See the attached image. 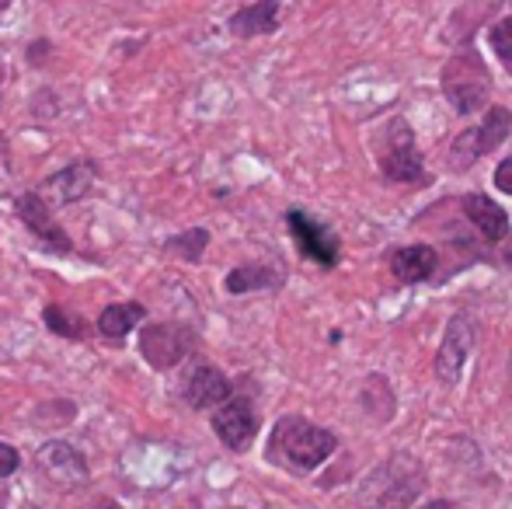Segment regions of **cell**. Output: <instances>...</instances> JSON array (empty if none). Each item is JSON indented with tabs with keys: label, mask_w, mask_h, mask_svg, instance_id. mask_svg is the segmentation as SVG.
Here are the masks:
<instances>
[{
	"label": "cell",
	"mask_w": 512,
	"mask_h": 509,
	"mask_svg": "<svg viewBox=\"0 0 512 509\" xmlns=\"http://www.w3.org/2000/svg\"><path fill=\"white\" fill-rule=\"evenodd\" d=\"M338 440L335 433L314 426V422L300 419V415H286V419L276 422L269 440V457L283 468L297 471V475H307V471L321 468L331 454H335Z\"/></svg>",
	"instance_id": "cell-1"
},
{
	"label": "cell",
	"mask_w": 512,
	"mask_h": 509,
	"mask_svg": "<svg viewBox=\"0 0 512 509\" xmlns=\"http://www.w3.org/2000/svg\"><path fill=\"white\" fill-rule=\"evenodd\" d=\"M425 489V471L411 454H394L366 475L359 503L366 509H408Z\"/></svg>",
	"instance_id": "cell-2"
},
{
	"label": "cell",
	"mask_w": 512,
	"mask_h": 509,
	"mask_svg": "<svg viewBox=\"0 0 512 509\" xmlns=\"http://www.w3.org/2000/svg\"><path fill=\"white\" fill-rule=\"evenodd\" d=\"M488 91H492V74H488L485 60L474 49L457 53L443 67V95L450 98V105L460 116H471V112L485 109Z\"/></svg>",
	"instance_id": "cell-3"
},
{
	"label": "cell",
	"mask_w": 512,
	"mask_h": 509,
	"mask_svg": "<svg viewBox=\"0 0 512 509\" xmlns=\"http://www.w3.org/2000/svg\"><path fill=\"white\" fill-rule=\"evenodd\" d=\"M196 349V332L189 325H171V321H157L140 332V356L154 370H171Z\"/></svg>",
	"instance_id": "cell-4"
},
{
	"label": "cell",
	"mask_w": 512,
	"mask_h": 509,
	"mask_svg": "<svg viewBox=\"0 0 512 509\" xmlns=\"http://www.w3.org/2000/svg\"><path fill=\"white\" fill-rule=\"evenodd\" d=\"M474 349V318L471 314H453L450 325H446V335L439 342L436 353V377L443 384H457L460 374H464V363L471 360Z\"/></svg>",
	"instance_id": "cell-5"
},
{
	"label": "cell",
	"mask_w": 512,
	"mask_h": 509,
	"mask_svg": "<svg viewBox=\"0 0 512 509\" xmlns=\"http://www.w3.org/2000/svg\"><path fill=\"white\" fill-rule=\"evenodd\" d=\"M14 206H18L21 224L32 231V238L42 241L46 252H60V255L74 252V241H70V234L53 220V210H49V203L42 199V192H25Z\"/></svg>",
	"instance_id": "cell-6"
},
{
	"label": "cell",
	"mask_w": 512,
	"mask_h": 509,
	"mask_svg": "<svg viewBox=\"0 0 512 509\" xmlns=\"http://www.w3.org/2000/svg\"><path fill=\"white\" fill-rule=\"evenodd\" d=\"M380 168L391 182H418L422 178V154H418L415 136L401 119L387 126V150L380 157Z\"/></svg>",
	"instance_id": "cell-7"
},
{
	"label": "cell",
	"mask_w": 512,
	"mask_h": 509,
	"mask_svg": "<svg viewBox=\"0 0 512 509\" xmlns=\"http://www.w3.org/2000/svg\"><path fill=\"white\" fill-rule=\"evenodd\" d=\"M213 433L230 450H248L258 433V415L248 398H227L213 412Z\"/></svg>",
	"instance_id": "cell-8"
},
{
	"label": "cell",
	"mask_w": 512,
	"mask_h": 509,
	"mask_svg": "<svg viewBox=\"0 0 512 509\" xmlns=\"http://www.w3.org/2000/svg\"><path fill=\"white\" fill-rule=\"evenodd\" d=\"M286 224H290V234L297 238V248L307 258H314V262L324 265V269H331V265L338 262V238L321 224V220L293 210L290 217H286Z\"/></svg>",
	"instance_id": "cell-9"
},
{
	"label": "cell",
	"mask_w": 512,
	"mask_h": 509,
	"mask_svg": "<svg viewBox=\"0 0 512 509\" xmlns=\"http://www.w3.org/2000/svg\"><path fill=\"white\" fill-rule=\"evenodd\" d=\"M35 461H39V468L46 471L49 482L63 485V489H77V485L88 482V461H84L70 443H60V440L46 443Z\"/></svg>",
	"instance_id": "cell-10"
},
{
	"label": "cell",
	"mask_w": 512,
	"mask_h": 509,
	"mask_svg": "<svg viewBox=\"0 0 512 509\" xmlns=\"http://www.w3.org/2000/svg\"><path fill=\"white\" fill-rule=\"evenodd\" d=\"M95 178H98V168L91 161H74L67 168H60L56 175H49L42 182V189L53 192V199L60 206H70V203H81L91 189H95Z\"/></svg>",
	"instance_id": "cell-11"
},
{
	"label": "cell",
	"mask_w": 512,
	"mask_h": 509,
	"mask_svg": "<svg viewBox=\"0 0 512 509\" xmlns=\"http://www.w3.org/2000/svg\"><path fill=\"white\" fill-rule=\"evenodd\" d=\"M230 398V381L209 363H199L189 377H185V401L192 408H220Z\"/></svg>",
	"instance_id": "cell-12"
},
{
	"label": "cell",
	"mask_w": 512,
	"mask_h": 509,
	"mask_svg": "<svg viewBox=\"0 0 512 509\" xmlns=\"http://www.w3.org/2000/svg\"><path fill=\"white\" fill-rule=\"evenodd\" d=\"M464 213L471 217V224L478 227L481 234H485L488 241H502L509 234V217L506 210H502L499 203H492V196H481V192H474V196L464 199Z\"/></svg>",
	"instance_id": "cell-13"
},
{
	"label": "cell",
	"mask_w": 512,
	"mask_h": 509,
	"mask_svg": "<svg viewBox=\"0 0 512 509\" xmlns=\"http://www.w3.org/2000/svg\"><path fill=\"white\" fill-rule=\"evenodd\" d=\"M279 25V0H258V4L244 7L230 18V32L237 39H255V35H269Z\"/></svg>",
	"instance_id": "cell-14"
},
{
	"label": "cell",
	"mask_w": 512,
	"mask_h": 509,
	"mask_svg": "<svg viewBox=\"0 0 512 509\" xmlns=\"http://www.w3.org/2000/svg\"><path fill=\"white\" fill-rule=\"evenodd\" d=\"M391 269L401 283H422L436 272V252L429 245H408L391 255Z\"/></svg>",
	"instance_id": "cell-15"
},
{
	"label": "cell",
	"mask_w": 512,
	"mask_h": 509,
	"mask_svg": "<svg viewBox=\"0 0 512 509\" xmlns=\"http://www.w3.org/2000/svg\"><path fill=\"white\" fill-rule=\"evenodd\" d=\"M143 318H147L143 304H133V300H126V304H108L102 311V318H98V332L112 342H122Z\"/></svg>",
	"instance_id": "cell-16"
},
{
	"label": "cell",
	"mask_w": 512,
	"mask_h": 509,
	"mask_svg": "<svg viewBox=\"0 0 512 509\" xmlns=\"http://www.w3.org/2000/svg\"><path fill=\"white\" fill-rule=\"evenodd\" d=\"M467 133H471V143H474V150H478V157L481 154H492V150L502 147V143H506V136L512 133L509 109H499V105H492V109H488V116H485V123L467 129Z\"/></svg>",
	"instance_id": "cell-17"
},
{
	"label": "cell",
	"mask_w": 512,
	"mask_h": 509,
	"mask_svg": "<svg viewBox=\"0 0 512 509\" xmlns=\"http://www.w3.org/2000/svg\"><path fill=\"white\" fill-rule=\"evenodd\" d=\"M223 286H227V293L241 297V293L251 290H272V286H279V276L272 269H265V265H241V269H234L223 279Z\"/></svg>",
	"instance_id": "cell-18"
},
{
	"label": "cell",
	"mask_w": 512,
	"mask_h": 509,
	"mask_svg": "<svg viewBox=\"0 0 512 509\" xmlns=\"http://www.w3.org/2000/svg\"><path fill=\"white\" fill-rule=\"evenodd\" d=\"M42 321H46L49 332L60 335V339H84V335H88V321H84L81 314L70 311V307H63V304H46Z\"/></svg>",
	"instance_id": "cell-19"
},
{
	"label": "cell",
	"mask_w": 512,
	"mask_h": 509,
	"mask_svg": "<svg viewBox=\"0 0 512 509\" xmlns=\"http://www.w3.org/2000/svg\"><path fill=\"white\" fill-rule=\"evenodd\" d=\"M206 245H209V231H206V227H192V231L175 234V238L168 241V252L178 255V258H185V262H199L203 252H206Z\"/></svg>",
	"instance_id": "cell-20"
},
{
	"label": "cell",
	"mask_w": 512,
	"mask_h": 509,
	"mask_svg": "<svg viewBox=\"0 0 512 509\" xmlns=\"http://www.w3.org/2000/svg\"><path fill=\"white\" fill-rule=\"evenodd\" d=\"M492 49L502 60H512V18L499 21V25L492 28Z\"/></svg>",
	"instance_id": "cell-21"
},
{
	"label": "cell",
	"mask_w": 512,
	"mask_h": 509,
	"mask_svg": "<svg viewBox=\"0 0 512 509\" xmlns=\"http://www.w3.org/2000/svg\"><path fill=\"white\" fill-rule=\"evenodd\" d=\"M21 464V454L11 447V443H0V478H11Z\"/></svg>",
	"instance_id": "cell-22"
},
{
	"label": "cell",
	"mask_w": 512,
	"mask_h": 509,
	"mask_svg": "<svg viewBox=\"0 0 512 509\" xmlns=\"http://www.w3.org/2000/svg\"><path fill=\"white\" fill-rule=\"evenodd\" d=\"M495 185H499V192H509L512 196V157H506V161L495 168Z\"/></svg>",
	"instance_id": "cell-23"
},
{
	"label": "cell",
	"mask_w": 512,
	"mask_h": 509,
	"mask_svg": "<svg viewBox=\"0 0 512 509\" xmlns=\"http://www.w3.org/2000/svg\"><path fill=\"white\" fill-rule=\"evenodd\" d=\"M49 49H53V46H49L46 39H39L35 46H28V63H35V67H39V63H46L49 60Z\"/></svg>",
	"instance_id": "cell-24"
},
{
	"label": "cell",
	"mask_w": 512,
	"mask_h": 509,
	"mask_svg": "<svg viewBox=\"0 0 512 509\" xmlns=\"http://www.w3.org/2000/svg\"><path fill=\"white\" fill-rule=\"evenodd\" d=\"M425 509H460L457 503H450V499H436V503H429Z\"/></svg>",
	"instance_id": "cell-25"
},
{
	"label": "cell",
	"mask_w": 512,
	"mask_h": 509,
	"mask_svg": "<svg viewBox=\"0 0 512 509\" xmlns=\"http://www.w3.org/2000/svg\"><path fill=\"white\" fill-rule=\"evenodd\" d=\"M0 81H4V70H0Z\"/></svg>",
	"instance_id": "cell-26"
}]
</instances>
